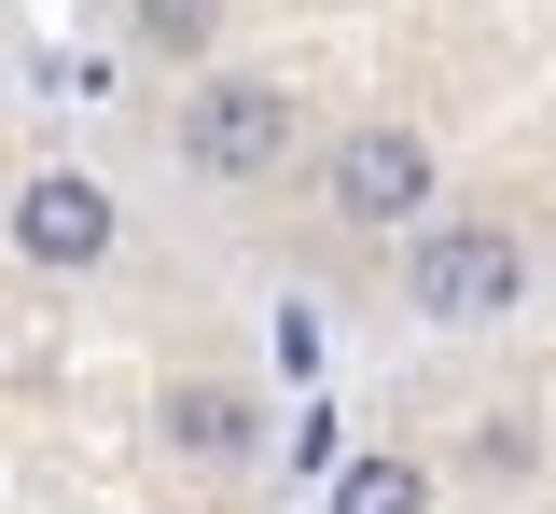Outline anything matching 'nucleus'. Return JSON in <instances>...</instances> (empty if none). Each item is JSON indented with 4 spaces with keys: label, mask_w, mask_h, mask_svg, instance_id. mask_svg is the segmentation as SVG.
Segmentation results:
<instances>
[{
    "label": "nucleus",
    "mask_w": 556,
    "mask_h": 514,
    "mask_svg": "<svg viewBox=\"0 0 556 514\" xmlns=\"http://www.w3.org/2000/svg\"><path fill=\"white\" fill-rule=\"evenodd\" d=\"M278 153H292V83L278 70H208L195 112H181V167L195 181H265Z\"/></svg>",
    "instance_id": "2"
},
{
    "label": "nucleus",
    "mask_w": 556,
    "mask_h": 514,
    "mask_svg": "<svg viewBox=\"0 0 556 514\" xmlns=\"http://www.w3.org/2000/svg\"><path fill=\"white\" fill-rule=\"evenodd\" d=\"M139 42H167V56H195V42H208V0H139Z\"/></svg>",
    "instance_id": "7"
},
{
    "label": "nucleus",
    "mask_w": 556,
    "mask_h": 514,
    "mask_svg": "<svg viewBox=\"0 0 556 514\" xmlns=\"http://www.w3.org/2000/svg\"><path fill=\"white\" fill-rule=\"evenodd\" d=\"M320 514H431V473H417V459H390V445H376V459H348V487Z\"/></svg>",
    "instance_id": "6"
},
{
    "label": "nucleus",
    "mask_w": 556,
    "mask_h": 514,
    "mask_svg": "<svg viewBox=\"0 0 556 514\" xmlns=\"http://www.w3.org/2000/svg\"><path fill=\"white\" fill-rule=\"evenodd\" d=\"M167 445H181V459H237V445H251V403L208 389V375H167Z\"/></svg>",
    "instance_id": "5"
},
{
    "label": "nucleus",
    "mask_w": 556,
    "mask_h": 514,
    "mask_svg": "<svg viewBox=\"0 0 556 514\" xmlns=\"http://www.w3.org/2000/svg\"><path fill=\"white\" fill-rule=\"evenodd\" d=\"M404 306H417V320H445V334L515 320V306H529V250H515V222H417Z\"/></svg>",
    "instance_id": "1"
},
{
    "label": "nucleus",
    "mask_w": 556,
    "mask_h": 514,
    "mask_svg": "<svg viewBox=\"0 0 556 514\" xmlns=\"http://www.w3.org/2000/svg\"><path fill=\"white\" fill-rule=\"evenodd\" d=\"M431 181H445V153L417 140V126H362V140H334V167H320L334 222H362V236H417V222H431Z\"/></svg>",
    "instance_id": "3"
},
{
    "label": "nucleus",
    "mask_w": 556,
    "mask_h": 514,
    "mask_svg": "<svg viewBox=\"0 0 556 514\" xmlns=\"http://www.w3.org/2000/svg\"><path fill=\"white\" fill-rule=\"evenodd\" d=\"M14 250H28V265H112V195H98V181H84V167H42V181H28V195H14Z\"/></svg>",
    "instance_id": "4"
}]
</instances>
